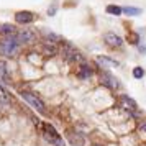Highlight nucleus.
<instances>
[{
    "label": "nucleus",
    "instance_id": "nucleus-2",
    "mask_svg": "<svg viewBox=\"0 0 146 146\" xmlns=\"http://www.w3.org/2000/svg\"><path fill=\"white\" fill-rule=\"evenodd\" d=\"M21 97L27 100L30 105L33 107L35 110H38L40 113H46V105H44V102L36 95V94H31V92H21Z\"/></svg>",
    "mask_w": 146,
    "mask_h": 146
},
{
    "label": "nucleus",
    "instance_id": "nucleus-21",
    "mask_svg": "<svg viewBox=\"0 0 146 146\" xmlns=\"http://www.w3.org/2000/svg\"><path fill=\"white\" fill-rule=\"evenodd\" d=\"M138 49H139V53H146V46H145V44H143V46L138 44Z\"/></svg>",
    "mask_w": 146,
    "mask_h": 146
},
{
    "label": "nucleus",
    "instance_id": "nucleus-12",
    "mask_svg": "<svg viewBox=\"0 0 146 146\" xmlns=\"http://www.w3.org/2000/svg\"><path fill=\"white\" fill-rule=\"evenodd\" d=\"M69 141H71V145L72 146H84V136H80V135H69Z\"/></svg>",
    "mask_w": 146,
    "mask_h": 146
},
{
    "label": "nucleus",
    "instance_id": "nucleus-22",
    "mask_svg": "<svg viewBox=\"0 0 146 146\" xmlns=\"http://www.w3.org/2000/svg\"><path fill=\"white\" fill-rule=\"evenodd\" d=\"M141 130H143V131L146 133V121H145V123H143V125H141Z\"/></svg>",
    "mask_w": 146,
    "mask_h": 146
},
{
    "label": "nucleus",
    "instance_id": "nucleus-17",
    "mask_svg": "<svg viewBox=\"0 0 146 146\" xmlns=\"http://www.w3.org/2000/svg\"><path fill=\"white\" fill-rule=\"evenodd\" d=\"M133 77H135V79L145 77V69H143V67H135V69H133Z\"/></svg>",
    "mask_w": 146,
    "mask_h": 146
},
{
    "label": "nucleus",
    "instance_id": "nucleus-16",
    "mask_svg": "<svg viewBox=\"0 0 146 146\" xmlns=\"http://www.w3.org/2000/svg\"><path fill=\"white\" fill-rule=\"evenodd\" d=\"M44 38H46L48 43H58V41H61L59 36L54 35V33H51V31H44Z\"/></svg>",
    "mask_w": 146,
    "mask_h": 146
},
{
    "label": "nucleus",
    "instance_id": "nucleus-7",
    "mask_svg": "<svg viewBox=\"0 0 146 146\" xmlns=\"http://www.w3.org/2000/svg\"><path fill=\"white\" fill-rule=\"evenodd\" d=\"M35 20V15L28 10H23V12H17L15 13V21L20 23V25H28Z\"/></svg>",
    "mask_w": 146,
    "mask_h": 146
},
{
    "label": "nucleus",
    "instance_id": "nucleus-19",
    "mask_svg": "<svg viewBox=\"0 0 146 146\" xmlns=\"http://www.w3.org/2000/svg\"><path fill=\"white\" fill-rule=\"evenodd\" d=\"M0 79H7V69L3 64H0Z\"/></svg>",
    "mask_w": 146,
    "mask_h": 146
},
{
    "label": "nucleus",
    "instance_id": "nucleus-6",
    "mask_svg": "<svg viewBox=\"0 0 146 146\" xmlns=\"http://www.w3.org/2000/svg\"><path fill=\"white\" fill-rule=\"evenodd\" d=\"M104 41H105L107 46H110V48H120L123 44L121 36H118L117 33H112V31H108V33L104 35Z\"/></svg>",
    "mask_w": 146,
    "mask_h": 146
},
{
    "label": "nucleus",
    "instance_id": "nucleus-18",
    "mask_svg": "<svg viewBox=\"0 0 146 146\" xmlns=\"http://www.w3.org/2000/svg\"><path fill=\"white\" fill-rule=\"evenodd\" d=\"M128 41H130L131 44H138L139 43V35L138 33H130L128 35Z\"/></svg>",
    "mask_w": 146,
    "mask_h": 146
},
{
    "label": "nucleus",
    "instance_id": "nucleus-1",
    "mask_svg": "<svg viewBox=\"0 0 146 146\" xmlns=\"http://www.w3.org/2000/svg\"><path fill=\"white\" fill-rule=\"evenodd\" d=\"M20 51V43L15 36H5L0 41V54L7 56V58H13Z\"/></svg>",
    "mask_w": 146,
    "mask_h": 146
},
{
    "label": "nucleus",
    "instance_id": "nucleus-4",
    "mask_svg": "<svg viewBox=\"0 0 146 146\" xmlns=\"http://www.w3.org/2000/svg\"><path fill=\"white\" fill-rule=\"evenodd\" d=\"M99 79H100V84L102 86L108 87V89H112V90H115V89H120V82L117 77H113L110 72H107V71H102V72L99 74Z\"/></svg>",
    "mask_w": 146,
    "mask_h": 146
},
{
    "label": "nucleus",
    "instance_id": "nucleus-10",
    "mask_svg": "<svg viewBox=\"0 0 146 146\" xmlns=\"http://www.w3.org/2000/svg\"><path fill=\"white\" fill-rule=\"evenodd\" d=\"M17 33V28L15 25H10V23H3L0 25V35H5V36H13Z\"/></svg>",
    "mask_w": 146,
    "mask_h": 146
},
{
    "label": "nucleus",
    "instance_id": "nucleus-8",
    "mask_svg": "<svg viewBox=\"0 0 146 146\" xmlns=\"http://www.w3.org/2000/svg\"><path fill=\"white\" fill-rule=\"evenodd\" d=\"M97 64L102 67H105V69H108V67H118L120 62L115 59H110V58H107V56H99L97 58Z\"/></svg>",
    "mask_w": 146,
    "mask_h": 146
},
{
    "label": "nucleus",
    "instance_id": "nucleus-3",
    "mask_svg": "<svg viewBox=\"0 0 146 146\" xmlns=\"http://www.w3.org/2000/svg\"><path fill=\"white\" fill-rule=\"evenodd\" d=\"M62 58L67 61V62H84V58L80 56L76 48L69 43H64V48H62Z\"/></svg>",
    "mask_w": 146,
    "mask_h": 146
},
{
    "label": "nucleus",
    "instance_id": "nucleus-11",
    "mask_svg": "<svg viewBox=\"0 0 146 146\" xmlns=\"http://www.w3.org/2000/svg\"><path fill=\"white\" fill-rule=\"evenodd\" d=\"M120 100H121V107H125V108H128V110H135V108L138 107L136 105V102H135L133 99H130L128 95H121Z\"/></svg>",
    "mask_w": 146,
    "mask_h": 146
},
{
    "label": "nucleus",
    "instance_id": "nucleus-9",
    "mask_svg": "<svg viewBox=\"0 0 146 146\" xmlns=\"http://www.w3.org/2000/svg\"><path fill=\"white\" fill-rule=\"evenodd\" d=\"M92 74H94V71H92L90 66H87L84 62L79 66V72H77V77H79V79H89Z\"/></svg>",
    "mask_w": 146,
    "mask_h": 146
},
{
    "label": "nucleus",
    "instance_id": "nucleus-14",
    "mask_svg": "<svg viewBox=\"0 0 146 146\" xmlns=\"http://www.w3.org/2000/svg\"><path fill=\"white\" fill-rule=\"evenodd\" d=\"M43 51H44V54H46V56H54V54L58 53L56 46H54V44H49V43H46V44L43 46Z\"/></svg>",
    "mask_w": 146,
    "mask_h": 146
},
{
    "label": "nucleus",
    "instance_id": "nucleus-15",
    "mask_svg": "<svg viewBox=\"0 0 146 146\" xmlns=\"http://www.w3.org/2000/svg\"><path fill=\"white\" fill-rule=\"evenodd\" d=\"M121 12H125V13L130 15V17H136V15L141 13V10H139V8H135V7H125V8H121Z\"/></svg>",
    "mask_w": 146,
    "mask_h": 146
},
{
    "label": "nucleus",
    "instance_id": "nucleus-5",
    "mask_svg": "<svg viewBox=\"0 0 146 146\" xmlns=\"http://www.w3.org/2000/svg\"><path fill=\"white\" fill-rule=\"evenodd\" d=\"M15 38L18 40L20 44H31V43L36 41V33L31 31V30H20Z\"/></svg>",
    "mask_w": 146,
    "mask_h": 146
},
{
    "label": "nucleus",
    "instance_id": "nucleus-13",
    "mask_svg": "<svg viewBox=\"0 0 146 146\" xmlns=\"http://www.w3.org/2000/svg\"><path fill=\"white\" fill-rule=\"evenodd\" d=\"M105 12L110 13V15H115V17H120V15L123 13V12H121V7H117V5H108V7L105 8Z\"/></svg>",
    "mask_w": 146,
    "mask_h": 146
},
{
    "label": "nucleus",
    "instance_id": "nucleus-20",
    "mask_svg": "<svg viewBox=\"0 0 146 146\" xmlns=\"http://www.w3.org/2000/svg\"><path fill=\"white\" fill-rule=\"evenodd\" d=\"M56 10H58V7H56V5H51V7L48 8V15H49V17H54Z\"/></svg>",
    "mask_w": 146,
    "mask_h": 146
}]
</instances>
